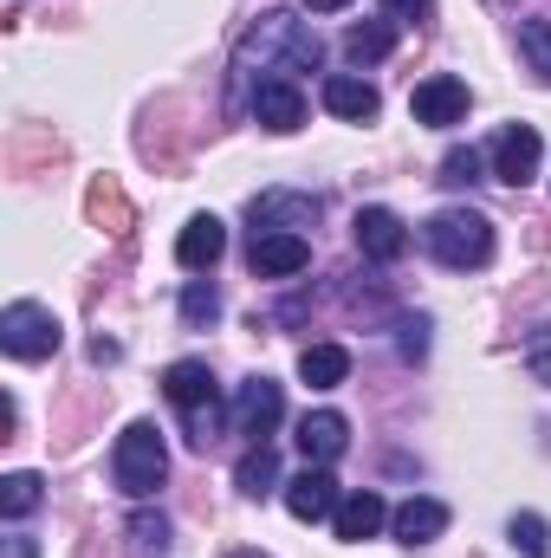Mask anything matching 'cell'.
<instances>
[{"label":"cell","instance_id":"6da1fadb","mask_svg":"<svg viewBox=\"0 0 551 558\" xmlns=\"http://www.w3.org/2000/svg\"><path fill=\"white\" fill-rule=\"evenodd\" d=\"M318 59H325V46H318V33L305 26V20H292V13H260V26H247L241 33V46H234V72L241 78H285V72H318Z\"/></svg>","mask_w":551,"mask_h":558},{"label":"cell","instance_id":"7a4b0ae2","mask_svg":"<svg viewBox=\"0 0 551 558\" xmlns=\"http://www.w3.org/2000/svg\"><path fill=\"white\" fill-rule=\"evenodd\" d=\"M421 247L448 267V274H474L493 260V221L480 208H441L421 221Z\"/></svg>","mask_w":551,"mask_h":558},{"label":"cell","instance_id":"3957f363","mask_svg":"<svg viewBox=\"0 0 551 558\" xmlns=\"http://www.w3.org/2000/svg\"><path fill=\"white\" fill-rule=\"evenodd\" d=\"M162 397L182 410V422H188V441H195L201 454L221 441V384H215V371H208L201 357L169 364V371H162Z\"/></svg>","mask_w":551,"mask_h":558},{"label":"cell","instance_id":"277c9868","mask_svg":"<svg viewBox=\"0 0 551 558\" xmlns=\"http://www.w3.org/2000/svg\"><path fill=\"white\" fill-rule=\"evenodd\" d=\"M111 481L124 500H149L162 481H169V448H162V428L156 422H131L111 448Z\"/></svg>","mask_w":551,"mask_h":558},{"label":"cell","instance_id":"5b68a950","mask_svg":"<svg viewBox=\"0 0 551 558\" xmlns=\"http://www.w3.org/2000/svg\"><path fill=\"white\" fill-rule=\"evenodd\" d=\"M65 344V325L46 312V305H33V299H13L7 312H0V351L7 357H20V364H39V357H52Z\"/></svg>","mask_w":551,"mask_h":558},{"label":"cell","instance_id":"8992f818","mask_svg":"<svg viewBox=\"0 0 551 558\" xmlns=\"http://www.w3.org/2000/svg\"><path fill=\"white\" fill-rule=\"evenodd\" d=\"M318 215H325V195L311 189H267L247 202L254 234H298V228H318Z\"/></svg>","mask_w":551,"mask_h":558},{"label":"cell","instance_id":"52a82bcc","mask_svg":"<svg viewBox=\"0 0 551 558\" xmlns=\"http://www.w3.org/2000/svg\"><path fill=\"white\" fill-rule=\"evenodd\" d=\"M539 162H546V137L532 124H506L500 137L487 143V175L506 182V189H526L539 175Z\"/></svg>","mask_w":551,"mask_h":558},{"label":"cell","instance_id":"ba28073f","mask_svg":"<svg viewBox=\"0 0 551 558\" xmlns=\"http://www.w3.org/2000/svg\"><path fill=\"white\" fill-rule=\"evenodd\" d=\"M467 111H474V92L454 72H434V78H421L409 92V118L428 124V131H454V124H467Z\"/></svg>","mask_w":551,"mask_h":558},{"label":"cell","instance_id":"9c48e42d","mask_svg":"<svg viewBox=\"0 0 551 558\" xmlns=\"http://www.w3.org/2000/svg\"><path fill=\"white\" fill-rule=\"evenodd\" d=\"M228 422H234V435L267 441L279 422H285V390H279L273 377H247V384L234 390V410H228Z\"/></svg>","mask_w":551,"mask_h":558},{"label":"cell","instance_id":"30bf717a","mask_svg":"<svg viewBox=\"0 0 551 558\" xmlns=\"http://www.w3.org/2000/svg\"><path fill=\"white\" fill-rule=\"evenodd\" d=\"M351 234H357V254L377 260V267H396V260L409 254V228H403L396 208H357Z\"/></svg>","mask_w":551,"mask_h":558},{"label":"cell","instance_id":"8fae6325","mask_svg":"<svg viewBox=\"0 0 551 558\" xmlns=\"http://www.w3.org/2000/svg\"><path fill=\"white\" fill-rule=\"evenodd\" d=\"M338 500H344V494H338L331 468H311V461H305V474H292V481H285V513H292V520H305V526L331 520V513H338Z\"/></svg>","mask_w":551,"mask_h":558},{"label":"cell","instance_id":"7c38bea8","mask_svg":"<svg viewBox=\"0 0 551 558\" xmlns=\"http://www.w3.org/2000/svg\"><path fill=\"white\" fill-rule=\"evenodd\" d=\"M390 513H396V507H390L377 487H357V494H344V500H338L331 526H338V539H344V546H364V539H377V533L390 526Z\"/></svg>","mask_w":551,"mask_h":558},{"label":"cell","instance_id":"4fadbf2b","mask_svg":"<svg viewBox=\"0 0 551 558\" xmlns=\"http://www.w3.org/2000/svg\"><path fill=\"white\" fill-rule=\"evenodd\" d=\"M247 267H254V279H292L311 267V241L305 234H254Z\"/></svg>","mask_w":551,"mask_h":558},{"label":"cell","instance_id":"5bb4252c","mask_svg":"<svg viewBox=\"0 0 551 558\" xmlns=\"http://www.w3.org/2000/svg\"><path fill=\"white\" fill-rule=\"evenodd\" d=\"M254 124L292 137V131L305 124V92H298L292 78H260V85H254Z\"/></svg>","mask_w":551,"mask_h":558},{"label":"cell","instance_id":"9a60e30c","mask_svg":"<svg viewBox=\"0 0 551 558\" xmlns=\"http://www.w3.org/2000/svg\"><path fill=\"white\" fill-rule=\"evenodd\" d=\"M344 448H351V422L338 416V410H311V416L298 422V454L311 468H331Z\"/></svg>","mask_w":551,"mask_h":558},{"label":"cell","instance_id":"2e32d148","mask_svg":"<svg viewBox=\"0 0 551 558\" xmlns=\"http://www.w3.org/2000/svg\"><path fill=\"white\" fill-rule=\"evenodd\" d=\"M390 526H396V539H403L409 553L415 546H434V539L448 533V507H441L434 494H409V500L390 513Z\"/></svg>","mask_w":551,"mask_h":558},{"label":"cell","instance_id":"e0dca14e","mask_svg":"<svg viewBox=\"0 0 551 558\" xmlns=\"http://www.w3.org/2000/svg\"><path fill=\"white\" fill-rule=\"evenodd\" d=\"M325 111L344 118V124H370V118L383 111V98H377V85H364L357 72H331V78H325Z\"/></svg>","mask_w":551,"mask_h":558},{"label":"cell","instance_id":"ac0fdd59","mask_svg":"<svg viewBox=\"0 0 551 558\" xmlns=\"http://www.w3.org/2000/svg\"><path fill=\"white\" fill-rule=\"evenodd\" d=\"M221 254H228V228H221L215 215H195V221L175 234V260H182V274H208Z\"/></svg>","mask_w":551,"mask_h":558},{"label":"cell","instance_id":"d6986e66","mask_svg":"<svg viewBox=\"0 0 551 558\" xmlns=\"http://www.w3.org/2000/svg\"><path fill=\"white\" fill-rule=\"evenodd\" d=\"M344 377H351V351H344V344H305V351H298V384L338 390Z\"/></svg>","mask_w":551,"mask_h":558},{"label":"cell","instance_id":"ffe728a7","mask_svg":"<svg viewBox=\"0 0 551 558\" xmlns=\"http://www.w3.org/2000/svg\"><path fill=\"white\" fill-rule=\"evenodd\" d=\"M396 52V20H357L351 33H344V59L351 65H377V59H390Z\"/></svg>","mask_w":551,"mask_h":558},{"label":"cell","instance_id":"44dd1931","mask_svg":"<svg viewBox=\"0 0 551 558\" xmlns=\"http://www.w3.org/2000/svg\"><path fill=\"white\" fill-rule=\"evenodd\" d=\"M234 487H241L247 500H267V494H285V487H279V454L267 448V441L241 454V468H234Z\"/></svg>","mask_w":551,"mask_h":558},{"label":"cell","instance_id":"7402d4cb","mask_svg":"<svg viewBox=\"0 0 551 558\" xmlns=\"http://www.w3.org/2000/svg\"><path fill=\"white\" fill-rule=\"evenodd\" d=\"M39 500H46V481H39V474H7V481H0V513H7V520L39 513Z\"/></svg>","mask_w":551,"mask_h":558},{"label":"cell","instance_id":"603a6c76","mask_svg":"<svg viewBox=\"0 0 551 558\" xmlns=\"http://www.w3.org/2000/svg\"><path fill=\"white\" fill-rule=\"evenodd\" d=\"M434 182H441V189H474V182H487V156H480V149H448Z\"/></svg>","mask_w":551,"mask_h":558},{"label":"cell","instance_id":"cb8c5ba5","mask_svg":"<svg viewBox=\"0 0 551 558\" xmlns=\"http://www.w3.org/2000/svg\"><path fill=\"white\" fill-rule=\"evenodd\" d=\"M221 318V292H215V279H188L182 286V325H215Z\"/></svg>","mask_w":551,"mask_h":558},{"label":"cell","instance_id":"d4e9b609","mask_svg":"<svg viewBox=\"0 0 551 558\" xmlns=\"http://www.w3.org/2000/svg\"><path fill=\"white\" fill-rule=\"evenodd\" d=\"M519 59L551 85V20H519Z\"/></svg>","mask_w":551,"mask_h":558},{"label":"cell","instance_id":"484cf974","mask_svg":"<svg viewBox=\"0 0 551 558\" xmlns=\"http://www.w3.org/2000/svg\"><path fill=\"white\" fill-rule=\"evenodd\" d=\"M506 533H513V546H519L526 558H551V526L539 520V513H513Z\"/></svg>","mask_w":551,"mask_h":558},{"label":"cell","instance_id":"4316f807","mask_svg":"<svg viewBox=\"0 0 551 558\" xmlns=\"http://www.w3.org/2000/svg\"><path fill=\"white\" fill-rule=\"evenodd\" d=\"M131 539H137L143 558H162V553H169V520L143 507V513H131Z\"/></svg>","mask_w":551,"mask_h":558},{"label":"cell","instance_id":"83f0119b","mask_svg":"<svg viewBox=\"0 0 551 558\" xmlns=\"http://www.w3.org/2000/svg\"><path fill=\"white\" fill-rule=\"evenodd\" d=\"M383 7V20H396V26H428L434 20V0H377Z\"/></svg>","mask_w":551,"mask_h":558},{"label":"cell","instance_id":"f1b7e54d","mask_svg":"<svg viewBox=\"0 0 551 558\" xmlns=\"http://www.w3.org/2000/svg\"><path fill=\"white\" fill-rule=\"evenodd\" d=\"M428 351V318H403V357H421Z\"/></svg>","mask_w":551,"mask_h":558},{"label":"cell","instance_id":"f546056e","mask_svg":"<svg viewBox=\"0 0 551 558\" xmlns=\"http://www.w3.org/2000/svg\"><path fill=\"white\" fill-rule=\"evenodd\" d=\"M0 558H39V539L33 533H7V553Z\"/></svg>","mask_w":551,"mask_h":558},{"label":"cell","instance_id":"4dcf8cb0","mask_svg":"<svg viewBox=\"0 0 551 558\" xmlns=\"http://www.w3.org/2000/svg\"><path fill=\"white\" fill-rule=\"evenodd\" d=\"M91 364H118V344L111 338H91Z\"/></svg>","mask_w":551,"mask_h":558},{"label":"cell","instance_id":"1f68e13d","mask_svg":"<svg viewBox=\"0 0 551 558\" xmlns=\"http://www.w3.org/2000/svg\"><path fill=\"white\" fill-rule=\"evenodd\" d=\"M338 7H351V0H305V13H338Z\"/></svg>","mask_w":551,"mask_h":558},{"label":"cell","instance_id":"d6a6232c","mask_svg":"<svg viewBox=\"0 0 551 558\" xmlns=\"http://www.w3.org/2000/svg\"><path fill=\"white\" fill-rule=\"evenodd\" d=\"M228 558H267V553H228Z\"/></svg>","mask_w":551,"mask_h":558}]
</instances>
